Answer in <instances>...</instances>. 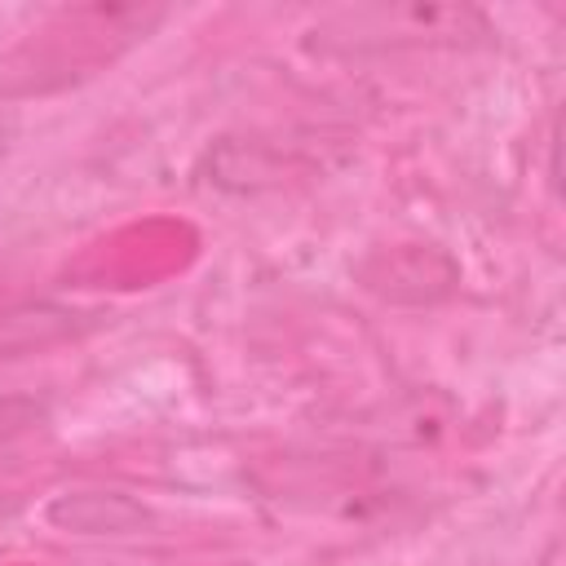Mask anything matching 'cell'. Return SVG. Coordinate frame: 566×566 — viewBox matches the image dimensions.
<instances>
[{"instance_id": "6da1fadb", "label": "cell", "mask_w": 566, "mask_h": 566, "mask_svg": "<svg viewBox=\"0 0 566 566\" xmlns=\"http://www.w3.org/2000/svg\"><path fill=\"white\" fill-rule=\"evenodd\" d=\"M345 49H398V44H455L464 35H486L473 9L411 4V9H340L323 22Z\"/></svg>"}, {"instance_id": "7a4b0ae2", "label": "cell", "mask_w": 566, "mask_h": 566, "mask_svg": "<svg viewBox=\"0 0 566 566\" xmlns=\"http://www.w3.org/2000/svg\"><path fill=\"white\" fill-rule=\"evenodd\" d=\"M35 420H40V407H35L31 398H4V402H0V442L18 438V433L31 429Z\"/></svg>"}]
</instances>
